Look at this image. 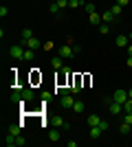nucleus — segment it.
<instances>
[{"mask_svg":"<svg viewBox=\"0 0 132 147\" xmlns=\"http://www.w3.org/2000/svg\"><path fill=\"white\" fill-rule=\"evenodd\" d=\"M57 55H62L64 59H70V57H75V49H73L70 44H64V46L57 49Z\"/></svg>","mask_w":132,"mask_h":147,"instance_id":"f257e3e1","label":"nucleus"},{"mask_svg":"<svg viewBox=\"0 0 132 147\" xmlns=\"http://www.w3.org/2000/svg\"><path fill=\"white\" fill-rule=\"evenodd\" d=\"M112 101H117V103H126L128 101V90H123V88H117V90L112 92Z\"/></svg>","mask_w":132,"mask_h":147,"instance_id":"f03ea898","label":"nucleus"},{"mask_svg":"<svg viewBox=\"0 0 132 147\" xmlns=\"http://www.w3.org/2000/svg\"><path fill=\"white\" fill-rule=\"evenodd\" d=\"M9 53H11V57H13V59H24V49H22L20 44L11 46V49H9Z\"/></svg>","mask_w":132,"mask_h":147,"instance_id":"7ed1b4c3","label":"nucleus"},{"mask_svg":"<svg viewBox=\"0 0 132 147\" xmlns=\"http://www.w3.org/2000/svg\"><path fill=\"white\" fill-rule=\"evenodd\" d=\"M75 101H77V99L73 97V94H62V97H60L62 108H73V105H75Z\"/></svg>","mask_w":132,"mask_h":147,"instance_id":"20e7f679","label":"nucleus"},{"mask_svg":"<svg viewBox=\"0 0 132 147\" xmlns=\"http://www.w3.org/2000/svg\"><path fill=\"white\" fill-rule=\"evenodd\" d=\"M51 125H53V127H64V129H68V127H70L68 123L64 121L62 117H57V114H55V117H53V119H51Z\"/></svg>","mask_w":132,"mask_h":147,"instance_id":"39448f33","label":"nucleus"},{"mask_svg":"<svg viewBox=\"0 0 132 147\" xmlns=\"http://www.w3.org/2000/svg\"><path fill=\"white\" fill-rule=\"evenodd\" d=\"M108 110H110V114H121L123 105H121V103H117V101H110V103H108Z\"/></svg>","mask_w":132,"mask_h":147,"instance_id":"423d86ee","label":"nucleus"},{"mask_svg":"<svg viewBox=\"0 0 132 147\" xmlns=\"http://www.w3.org/2000/svg\"><path fill=\"white\" fill-rule=\"evenodd\" d=\"M51 64H53V68H55V70H62V68H64V57H62V55H55L53 59H51Z\"/></svg>","mask_w":132,"mask_h":147,"instance_id":"0eeeda50","label":"nucleus"},{"mask_svg":"<svg viewBox=\"0 0 132 147\" xmlns=\"http://www.w3.org/2000/svg\"><path fill=\"white\" fill-rule=\"evenodd\" d=\"M88 20H90V24H93V26H99L101 22H104V20H101V16H99L97 11H95V13H88Z\"/></svg>","mask_w":132,"mask_h":147,"instance_id":"6e6552de","label":"nucleus"},{"mask_svg":"<svg viewBox=\"0 0 132 147\" xmlns=\"http://www.w3.org/2000/svg\"><path fill=\"white\" fill-rule=\"evenodd\" d=\"M22 99H24V101H33V99H35V92H33L31 88H22Z\"/></svg>","mask_w":132,"mask_h":147,"instance_id":"1a4fd4ad","label":"nucleus"},{"mask_svg":"<svg viewBox=\"0 0 132 147\" xmlns=\"http://www.w3.org/2000/svg\"><path fill=\"white\" fill-rule=\"evenodd\" d=\"M5 145H7V147H13V145H18V136H13L11 132H9V134L5 136Z\"/></svg>","mask_w":132,"mask_h":147,"instance_id":"9d476101","label":"nucleus"},{"mask_svg":"<svg viewBox=\"0 0 132 147\" xmlns=\"http://www.w3.org/2000/svg\"><path fill=\"white\" fill-rule=\"evenodd\" d=\"M26 49H33V51H38L40 49V40H38V37H31V40H26Z\"/></svg>","mask_w":132,"mask_h":147,"instance_id":"9b49d317","label":"nucleus"},{"mask_svg":"<svg viewBox=\"0 0 132 147\" xmlns=\"http://www.w3.org/2000/svg\"><path fill=\"white\" fill-rule=\"evenodd\" d=\"M101 134H104V129L99 125H90V138H99Z\"/></svg>","mask_w":132,"mask_h":147,"instance_id":"f8f14e48","label":"nucleus"},{"mask_svg":"<svg viewBox=\"0 0 132 147\" xmlns=\"http://www.w3.org/2000/svg\"><path fill=\"white\" fill-rule=\"evenodd\" d=\"M101 20H104L106 24H110V22H112V20H114V13L110 11V9H108V11H104V13H101Z\"/></svg>","mask_w":132,"mask_h":147,"instance_id":"ddd939ff","label":"nucleus"},{"mask_svg":"<svg viewBox=\"0 0 132 147\" xmlns=\"http://www.w3.org/2000/svg\"><path fill=\"white\" fill-rule=\"evenodd\" d=\"M128 37L130 35H117L114 37V44H117V46H128Z\"/></svg>","mask_w":132,"mask_h":147,"instance_id":"4468645a","label":"nucleus"},{"mask_svg":"<svg viewBox=\"0 0 132 147\" xmlns=\"http://www.w3.org/2000/svg\"><path fill=\"white\" fill-rule=\"evenodd\" d=\"M86 123H88V125H99V123H101V117H99V114H90V117L86 119Z\"/></svg>","mask_w":132,"mask_h":147,"instance_id":"2eb2a0df","label":"nucleus"},{"mask_svg":"<svg viewBox=\"0 0 132 147\" xmlns=\"http://www.w3.org/2000/svg\"><path fill=\"white\" fill-rule=\"evenodd\" d=\"M73 110H75L77 114H82V112L86 110V103H84V101H79V99H77V101H75V105H73Z\"/></svg>","mask_w":132,"mask_h":147,"instance_id":"dca6fc26","label":"nucleus"},{"mask_svg":"<svg viewBox=\"0 0 132 147\" xmlns=\"http://www.w3.org/2000/svg\"><path fill=\"white\" fill-rule=\"evenodd\" d=\"M110 11H112V13H114V18H117V16H121V13H123V7L117 5V2H112V5H110Z\"/></svg>","mask_w":132,"mask_h":147,"instance_id":"f3484780","label":"nucleus"},{"mask_svg":"<svg viewBox=\"0 0 132 147\" xmlns=\"http://www.w3.org/2000/svg\"><path fill=\"white\" fill-rule=\"evenodd\" d=\"M31 37H33V31L31 29H24V31H22V44H24L26 40H31Z\"/></svg>","mask_w":132,"mask_h":147,"instance_id":"a211bd4d","label":"nucleus"},{"mask_svg":"<svg viewBox=\"0 0 132 147\" xmlns=\"http://www.w3.org/2000/svg\"><path fill=\"white\" fill-rule=\"evenodd\" d=\"M33 57H35V51H33V49H24V59H26V61H31Z\"/></svg>","mask_w":132,"mask_h":147,"instance_id":"6ab92c4d","label":"nucleus"},{"mask_svg":"<svg viewBox=\"0 0 132 147\" xmlns=\"http://www.w3.org/2000/svg\"><path fill=\"white\" fill-rule=\"evenodd\" d=\"M130 129H132V125H130V123H126V121H123V123H121V127H119V132H121V134H128Z\"/></svg>","mask_w":132,"mask_h":147,"instance_id":"aec40b11","label":"nucleus"},{"mask_svg":"<svg viewBox=\"0 0 132 147\" xmlns=\"http://www.w3.org/2000/svg\"><path fill=\"white\" fill-rule=\"evenodd\" d=\"M49 138L53 143H57V141H60V132H57V129H51V132H49Z\"/></svg>","mask_w":132,"mask_h":147,"instance_id":"412c9836","label":"nucleus"},{"mask_svg":"<svg viewBox=\"0 0 132 147\" xmlns=\"http://www.w3.org/2000/svg\"><path fill=\"white\" fill-rule=\"evenodd\" d=\"M84 9H86L88 13H95V11H97V7H95V2H84Z\"/></svg>","mask_w":132,"mask_h":147,"instance_id":"4be33fe9","label":"nucleus"},{"mask_svg":"<svg viewBox=\"0 0 132 147\" xmlns=\"http://www.w3.org/2000/svg\"><path fill=\"white\" fill-rule=\"evenodd\" d=\"M99 33H101V35H106V33H110V26H108L106 22H101V24H99Z\"/></svg>","mask_w":132,"mask_h":147,"instance_id":"5701e85b","label":"nucleus"},{"mask_svg":"<svg viewBox=\"0 0 132 147\" xmlns=\"http://www.w3.org/2000/svg\"><path fill=\"white\" fill-rule=\"evenodd\" d=\"M68 7H70V9H77V7H84V2H79V0H70Z\"/></svg>","mask_w":132,"mask_h":147,"instance_id":"b1692460","label":"nucleus"},{"mask_svg":"<svg viewBox=\"0 0 132 147\" xmlns=\"http://www.w3.org/2000/svg\"><path fill=\"white\" fill-rule=\"evenodd\" d=\"M40 97H42V101H44V103H46V101H49V99L53 97V94H51V92H46V90H44V92H40Z\"/></svg>","mask_w":132,"mask_h":147,"instance_id":"393cba45","label":"nucleus"},{"mask_svg":"<svg viewBox=\"0 0 132 147\" xmlns=\"http://www.w3.org/2000/svg\"><path fill=\"white\" fill-rule=\"evenodd\" d=\"M123 110H126V112H132V99H128L126 103H123Z\"/></svg>","mask_w":132,"mask_h":147,"instance_id":"a878e982","label":"nucleus"},{"mask_svg":"<svg viewBox=\"0 0 132 147\" xmlns=\"http://www.w3.org/2000/svg\"><path fill=\"white\" fill-rule=\"evenodd\" d=\"M55 2H57V7H60V9H64V7H68L70 0H55Z\"/></svg>","mask_w":132,"mask_h":147,"instance_id":"bb28decb","label":"nucleus"},{"mask_svg":"<svg viewBox=\"0 0 132 147\" xmlns=\"http://www.w3.org/2000/svg\"><path fill=\"white\" fill-rule=\"evenodd\" d=\"M42 49H44V51H53V42H51V40H49V42H44Z\"/></svg>","mask_w":132,"mask_h":147,"instance_id":"cd10ccee","label":"nucleus"},{"mask_svg":"<svg viewBox=\"0 0 132 147\" xmlns=\"http://www.w3.org/2000/svg\"><path fill=\"white\" fill-rule=\"evenodd\" d=\"M24 145H26V138L20 134V136H18V147H24Z\"/></svg>","mask_w":132,"mask_h":147,"instance_id":"c85d7f7f","label":"nucleus"},{"mask_svg":"<svg viewBox=\"0 0 132 147\" xmlns=\"http://www.w3.org/2000/svg\"><path fill=\"white\" fill-rule=\"evenodd\" d=\"M99 127L104 129V132H106V129L110 127V123H108V121H104V119H101V123H99Z\"/></svg>","mask_w":132,"mask_h":147,"instance_id":"c756f323","label":"nucleus"},{"mask_svg":"<svg viewBox=\"0 0 132 147\" xmlns=\"http://www.w3.org/2000/svg\"><path fill=\"white\" fill-rule=\"evenodd\" d=\"M123 121H126V123H130V125H132V112H126V119H123Z\"/></svg>","mask_w":132,"mask_h":147,"instance_id":"7c9ffc66","label":"nucleus"},{"mask_svg":"<svg viewBox=\"0 0 132 147\" xmlns=\"http://www.w3.org/2000/svg\"><path fill=\"white\" fill-rule=\"evenodd\" d=\"M60 11V7H57V2H53V5H51V13H57Z\"/></svg>","mask_w":132,"mask_h":147,"instance_id":"2f4dec72","label":"nucleus"},{"mask_svg":"<svg viewBox=\"0 0 132 147\" xmlns=\"http://www.w3.org/2000/svg\"><path fill=\"white\" fill-rule=\"evenodd\" d=\"M5 16H7V7L2 5V7H0V18H5Z\"/></svg>","mask_w":132,"mask_h":147,"instance_id":"473e14b6","label":"nucleus"},{"mask_svg":"<svg viewBox=\"0 0 132 147\" xmlns=\"http://www.w3.org/2000/svg\"><path fill=\"white\" fill-rule=\"evenodd\" d=\"M114 2H117V5H121V7H126L128 2H130V0H114Z\"/></svg>","mask_w":132,"mask_h":147,"instance_id":"72a5a7b5","label":"nucleus"},{"mask_svg":"<svg viewBox=\"0 0 132 147\" xmlns=\"http://www.w3.org/2000/svg\"><path fill=\"white\" fill-rule=\"evenodd\" d=\"M128 68H132V55H128Z\"/></svg>","mask_w":132,"mask_h":147,"instance_id":"f704fd0d","label":"nucleus"},{"mask_svg":"<svg viewBox=\"0 0 132 147\" xmlns=\"http://www.w3.org/2000/svg\"><path fill=\"white\" fill-rule=\"evenodd\" d=\"M128 55H132V44H130V46H128Z\"/></svg>","mask_w":132,"mask_h":147,"instance_id":"c9c22d12","label":"nucleus"},{"mask_svg":"<svg viewBox=\"0 0 132 147\" xmlns=\"http://www.w3.org/2000/svg\"><path fill=\"white\" fill-rule=\"evenodd\" d=\"M128 99H132V88H130V90H128Z\"/></svg>","mask_w":132,"mask_h":147,"instance_id":"e433bc0d","label":"nucleus"},{"mask_svg":"<svg viewBox=\"0 0 132 147\" xmlns=\"http://www.w3.org/2000/svg\"><path fill=\"white\" fill-rule=\"evenodd\" d=\"M79 2H86V0H79Z\"/></svg>","mask_w":132,"mask_h":147,"instance_id":"4c0bfd02","label":"nucleus"},{"mask_svg":"<svg viewBox=\"0 0 132 147\" xmlns=\"http://www.w3.org/2000/svg\"><path fill=\"white\" fill-rule=\"evenodd\" d=\"M130 37H132V33H130Z\"/></svg>","mask_w":132,"mask_h":147,"instance_id":"58836bf2","label":"nucleus"}]
</instances>
